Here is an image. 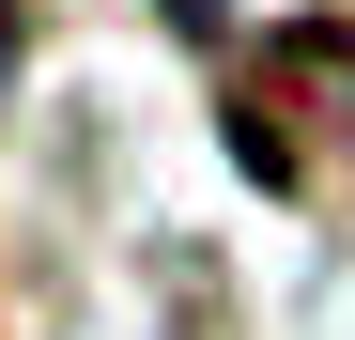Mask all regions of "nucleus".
<instances>
[{
  "label": "nucleus",
  "instance_id": "1",
  "mask_svg": "<svg viewBox=\"0 0 355 340\" xmlns=\"http://www.w3.org/2000/svg\"><path fill=\"white\" fill-rule=\"evenodd\" d=\"M170 16H186V31H201V16H216V0H170Z\"/></svg>",
  "mask_w": 355,
  "mask_h": 340
}]
</instances>
